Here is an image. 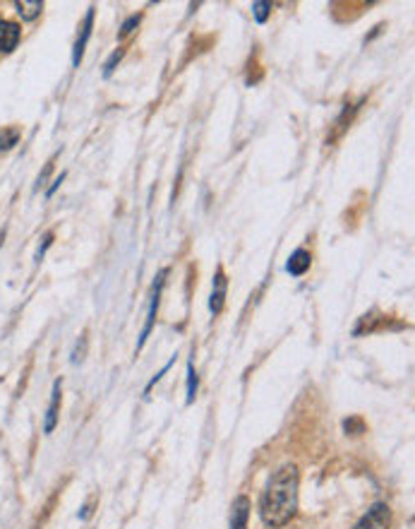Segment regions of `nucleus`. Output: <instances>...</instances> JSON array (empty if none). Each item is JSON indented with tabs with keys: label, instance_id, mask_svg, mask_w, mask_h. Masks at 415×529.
<instances>
[{
	"label": "nucleus",
	"instance_id": "1",
	"mask_svg": "<svg viewBox=\"0 0 415 529\" xmlns=\"http://www.w3.org/2000/svg\"><path fill=\"white\" fill-rule=\"evenodd\" d=\"M298 486H300V474H298L296 465H284L271 474L262 498H259V515H262L264 525H289L298 512Z\"/></svg>",
	"mask_w": 415,
	"mask_h": 529
},
{
	"label": "nucleus",
	"instance_id": "2",
	"mask_svg": "<svg viewBox=\"0 0 415 529\" xmlns=\"http://www.w3.org/2000/svg\"><path fill=\"white\" fill-rule=\"evenodd\" d=\"M166 277H168V269H161V272L156 274V282H154V286H152V296H149L152 301H149L147 323L140 332V341H137V351H142V346H145V341L149 339V334H152V330H154V323H156V313H159V303H161V291H163Z\"/></svg>",
	"mask_w": 415,
	"mask_h": 529
},
{
	"label": "nucleus",
	"instance_id": "3",
	"mask_svg": "<svg viewBox=\"0 0 415 529\" xmlns=\"http://www.w3.org/2000/svg\"><path fill=\"white\" fill-rule=\"evenodd\" d=\"M226 291H228V277H226L224 267L217 269V277H214V286H212V296H209V311L212 316H219L226 306Z\"/></svg>",
	"mask_w": 415,
	"mask_h": 529
},
{
	"label": "nucleus",
	"instance_id": "4",
	"mask_svg": "<svg viewBox=\"0 0 415 529\" xmlns=\"http://www.w3.org/2000/svg\"><path fill=\"white\" fill-rule=\"evenodd\" d=\"M389 527V508L384 503H377L367 510V515L356 525V529H386Z\"/></svg>",
	"mask_w": 415,
	"mask_h": 529
},
{
	"label": "nucleus",
	"instance_id": "5",
	"mask_svg": "<svg viewBox=\"0 0 415 529\" xmlns=\"http://www.w3.org/2000/svg\"><path fill=\"white\" fill-rule=\"evenodd\" d=\"M92 27H94V8L87 10V17H85V22H82L80 36H77V41H75V48H73V68H80L82 58H85V48H87V41H89V36H92Z\"/></svg>",
	"mask_w": 415,
	"mask_h": 529
},
{
	"label": "nucleus",
	"instance_id": "6",
	"mask_svg": "<svg viewBox=\"0 0 415 529\" xmlns=\"http://www.w3.org/2000/svg\"><path fill=\"white\" fill-rule=\"evenodd\" d=\"M20 38H22V29H20V24H15V22H10V20H3V17H0V51L13 53L15 48H17Z\"/></svg>",
	"mask_w": 415,
	"mask_h": 529
},
{
	"label": "nucleus",
	"instance_id": "7",
	"mask_svg": "<svg viewBox=\"0 0 415 529\" xmlns=\"http://www.w3.org/2000/svg\"><path fill=\"white\" fill-rule=\"evenodd\" d=\"M60 395H63V380H55V383H53V393H51V404H48L46 421H43V433H53L55 426H58Z\"/></svg>",
	"mask_w": 415,
	"mask_h": 529
},
{
	"label": "nucleus",
	"instance_id": "8",
	"mask_svg": "<svg viewBox=\"0 0 415 529\" xmlns=\"http://www.w3.org/2000/svg\"><path fill=\"white\" fill-rule=\"evenodd\" d=\"M247 520H250V498L238 495L231 508V529H247Z\"/></svg>",
	"mask_w": 415,
	"mask_h": 529
},
{
	"label": "nucleus",
	"instance_id": "9",
	"mask_svg": "<svg viewBox=\"0 0 415 529\" xmlns=\"http://www.w3.org/2000/svg\"><path fill=\"white\" fill-rule=\"evenodd\" d=\"M310 264H312V255H310V251H305V248H298V251L289 258V262H286V269H289L293 277H303V274L310 269Z\"/></svg>",
	"mask_w": 415,
	"mask_h": 529
},
{
	"label": "nucleus",
	"instance_id": "10",
	"mask_svg": "<svg viewBox=\"0 0 415 529\" xmlns=\"http://www.w3.org/2000/svg\"><path fill=\"white\" fill-rule=\"evenodd\" d=\"M15 8H17V15L24 22H31V20H36L38 15H41V10H43V3L41 0H17L15 3Z\"/></svg>",
	"mask_w": 415,
	"mask_h": 529
},
{
	"label": "nucleus",
	"instance_id": "11",
	"mask_svg": "<svg viewBox=\"0 0 415 529\" xmlns=\"http://www.w3.org/2000/svg\"><path fill=\"white\" fill-rule=\"evenodd\" d=\"M20 142V128H0V152L13 150Z\"/></svg>",
	"mask_w": 415,
	"mask_h": 529
},
{
	"label": "nucleus",
	"instance_id": "12",
	"mask_svg": "<svg viewBox=\"0 0 415 529\" xmlns=\"http://www.w3.org/2000/svg\"><path fill=\"white\" fill-rule=\"evenodd\" d=\"M197 390H199V378H197V371H195V363H187V397L185 402L187 404H192L197 397Z\"/></svg>",
	"mask_w": 415,
	"mask_h": 529
},
{
	"label": "nucleus",
	"instance_id": "13",
	"mask_svg": "<svg viewBox=\"0 0 415 529\" xmlns=\"http://www.w3.org/2000/svg\"><path fill=\"white\" fill-rule=\"evenodd\" d=\"M252 15L259 24H264L271 15V3H267V0H257V3H252Z\"/></svg>",
	"mask_w": 415,
	"mask_h": 529
},
{
	"label": "nucleus",
	"instance_id": "14",
	"mask_svg": "<svg viewBox=\"0 0 415 529\" xmlns=\"http://www.w3.org/2000/svg\"><path fill=\"white\" fill-rule=\"evenodd\" d=\"M140 22H142V13H137V15H130L125 22H123V27H120V31H118V38H125V36H130L132 31L140 27Z\"/></svg>",
	"mask_w": 415,
	"mask_h": 529
},
{
	"label": "nucleus",
	"instance_id": "15",
	"mask_svg": "<svg viewBox=\"0 0 415 529\" xmlns=\"http://www.w3.org/2000/svg\"><path fill=\"white\" fill-rule=\"evenodd\" d=\"M123 56H125V48H115V51L110 53L108 60H106V65H103V77H110V75H113V70L118 68V63L123 60Z\"/></svg>",
	"mask_w": 415,
	"mask_h": 529
},
{
	"label": "nucleus",
	"instance_id": "16",
	"mask_svg": "<svg viewBox=\"0 0 415 529\" xmlns=\"http://www.w3.org/2000/svg\"><path fill=\"white\" fill-rule=\"evenodd\" d=\"M343 428H346L348 433H353V435L365 431V426H363L361 418H348V421H343Z\"/></svg>",
	"mask_w": 415,
	"mask_h": 529
},
{
	"label": "nucleus",
	"instance_id": "17",
	"mask_svg": "<svg viewBox=\"0 0 415 529\" xmlns=\"http://www.w3.org/2000/svg\"><path fill=\"white\" fill-rule=\"evenodd\" d=\"M173 363H175V356H173V359H170L168 363H166V366L161 368V371H159V373H156V376H154L152 380H149V385H147V388H145V395H149V390H152V388H154V385H156V383H159V380H161V378L166 376V371H168V368H170V366H173Z\"/></svg>",
	"mask_w": 415,
	"mask_h": 529
},
{
	"label": "nucleus",
	"instance_id": "18",
	"mask_svg": "<svg viewBox=\"0 0 415 529\" xmlns=\"http://www.w3.org/2000/svg\"><path fill=\"white\" fill-rule=\"evenodd\" d=\"M51 244H53V231H48V234L43 236V244L38 246V251H36V262H41V258L46 255V251L51 248Z\"/></svg>",
	"mask_w": 415,
	"mask_h": 529
},
{
	"label": "nucleus",
	"instance_id": "19",
	"mask_svg": "<svg viewBox=\"0 0 415 529\" xmlns=\"http://www.w3.org/2000/svg\"><path fill=\"white\" fill-rule=\"evenodd\" d=\"M85 351H87V334H82V344L77 341V346H75V351H73V363L85 359Z\"/></svg>",
	"mask_w": 415,
	"mask_h": 529
},
{
	"label": "nucleus",
	"instance_id": "20",
	"mask_svg": "<svg viewBox=\"0 0 415 529\" xmlns=\"http://www.w3.org/2000/svg\"><path fill=\"white\" fill-rule=\"evenodd\" d=\"M51 171H53V159H51V162L46 164V169H43L41 174H38V178H36V185H34L36 190L41 188L43 183H46V178H48V176H51Z\"/></svg>",
	"mask_w": 415,
	"mask_h": 529
},
{
	"label": "nucleus",
	"instance_id": "21",
	"mask_svg": "<svg viewBox=\"0 0 415 529\" xmlns=\"http://www.w3.org/2000/svg\"><path fill=\"white\" fill-rule=\"evenodd\" d=\"M65 176H68V174H60V176H58V178H55V181H53V185H51V188H48V192H46V197H53V192H55V190H58V188H60V183H63V181H65Z\"/></svg>",
	"mask_w": 415,
	"mask_h": 529
}]
</instances>
